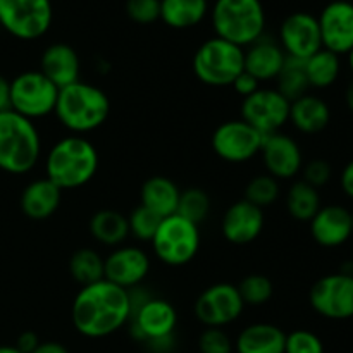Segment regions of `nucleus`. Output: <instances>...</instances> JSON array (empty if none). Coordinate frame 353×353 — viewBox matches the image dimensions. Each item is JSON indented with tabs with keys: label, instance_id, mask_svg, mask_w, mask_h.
<instances>
[{
	"label": "nucleus",
	"instance_id": "nucleus-1",
	"mask_svg": "<svg viewBox=\"0 0 353 353\" xmlns=\"http://www.w3.org/2000/svg\"><path fill=\"white\" fill-rule=\"evenodd\" d=\"M131 319L130 292L107 279L81 286L71 305V321L81 336L99 340L119 331Z\"/></svg>",
	"mask_w": 353,
	"mask_h": 353
},
{
	"label": "nucleus",
	"instance_id": "nucleus-2",
	"mask_svg": "<svg viewBox=\"0 0 353 353\" xmlns=\"http://www.w3.org/2000/svg\"><path fill=\"white\" fill-rule=\"evenodd\" d=\"M100 157L97 147L85 137L69 134L55 141L45 157V178L55 186L68 190L81 188L95 178Z\"/></svg>",
	"mask_w": 353,
	"mask_h": 353
},
{
	"label": "nucleus",
	"instance_id": "nucleus-3",
	"mask_svg": "<svg viewBox=\"0 0 353 353\" xmlns=\"http://www.w3.org/2000/svg\"><path fill=\"white\" fill-rule=\"evenodd\" d=\"M55 117L71 134H88L105 124L110 114V100L103 90L85 81L59 90Z\"/></svg>",
	"mask_w": 353,
	"mask_h": 353
},
{
	"label": "nucleus",
	"instance_id": "nucleus-4",
	"mask_svg": "<svg viewBox=\"0 0 353 353\" xmlns=\"http://www.w3.org/2000/svg\"><path fill=\"white\" fill-rule=\"evenodd\" d=\"M41 157V137L33 121L14 110L0 112V171L26 174Z\"/></svg>",
	"mask_w": 353,
	"mask_h": 353
},
{
	"label": "nucleus",
	"instance_id": "nucleus-5",
	"mask_svg": "<svg viewBox=\"0 0 353 353\" xmlns=\"http://www.w3.org/2000/svg\"><path fill=\"white\" fill-rule=\"evenodd\" d=\"M210 21L216 37L247 48L264 37L265 10L261 0H216Z\"/></svg>",
	"mask_w": 353,
	"mask_h": 353
},
{
	"label": "nucleus",
	"instance_id": "nucleus-6",
	"mask_svg": "<svg viewBox=\"0 0 353 353\" xmlns=\"http://www.w3.org/2000/svg\"><path fill=\"white\" fill-rule=\"evenodd\" d=\"M192 65L200 83L212 88H224L233 85L245 71V52L238 45L214 37L196 48Z\"/></svg>",
	"mask_w": 353,
	"mask_h": 353
},
{
	"label": "nucleus",
	"instance_id": "nucleus-7",
	"mask_svg": "<svg viewBox=\"0 0 353 353\" xmlns=\"http://www.w3.org/2000/svg\"><path fill=\"white\" fill-rule=\"evenodd\" d=\"M200 241V226L178 214H172L161 221L150 243L155 257L162 264L169 268H183L196 257Z\"/></svg>",
	"mask_w": 353,
	"mask_h": 353
},
{
	"label": "nucleus",
	"instance_id": "nucleus-8",
	"mask_svg": "<svg viewBox=\"0 0 353 353\" xmlns=\"http://www.w3.org/2000/svg\"><path fill=\"white\" fill-rule=\"evenodd\" d=\"M59 88L40 71H24L10 81V110L30 121L43 119L55 110Z\"/></svg>",
	"mask_w": 353,
	"mask_h": 353
},
{
	"label": "nucleus",
	"instance_id": "nucleus-9",
	"mask_svg": "<svg viewBox=\"0 0 353 353\" xmlns=\"http://www.w3.org/2000/svg\"><path fill=\"white\" fill-rule=\"evenodd\" d=\"M50 0H0V24L19 40H37L52 26Z\"/></svg>",
	"mask_w": 353,
	"mask_h": 353
},
{
	"label": "nucleus",
	"instance_id": "nucleus-10",
	"mask_svg": "<svg viewBox=\"0 0 353 353\" xmlns=\"http://www.w3.org/2000/svg\"><path fill=\"white\" fill-rule=\"evenodd\" d=\"M262 141L264 134L240 117L221 123L210 137V147L221 161L245 164L261 154Z\"/></svg>",
	"mask_w": 353,
	"mask_h": 353
},
{
	"label": "nucleus",
	"instance_id": "nucleus-11",
	"mask_svg": "<svg viewBox=\"0 0 353 353\" xmlns=\"http://www.w3.org/2000/svg\"><path fill=\"white\" fill-rule=\"evenodd\" d=\"M309 302L314 312L330 321H347L353 317V274L334 272L323 276L312 285Z\"/></svg>",
	"mask_w": 353,
	"mask_h": 353
},
{
	"label": "nucleus",
	"instance_id": "nucleus-12",
	"mask_svg": "<svg viewBox=\"0 0 353 353\" xmlns=\"http://www.w3.org/2000/svg\"><path fill=\"white\" fill-rule=\"evenodd\" d=\"M245 310L240 292L231 283H216L203 290L195 302V317L205 327H226Z\"/></svg>",
	"mask_w": 353,
	"mask_h": 353
},
{
	"label": "nucleus",
	"instance_id": "nucleus-13",
	"mask_svg": "<svg viewBox=\"0 0 353 353\" xmlns=\"http://www.w3.org/2000/svg\"><path fill=\"white\" fill-rule=\"evenodd\" d=\"M290 100L276 88H259L241 102V119L261 134L278 133L290 121Z\"/></svg>",
	"mask_w": 353,
	"mask_h": 353
},
{
	"label": "nucleus",
	"instance_id": "nucleus-14",
	"mask_svg": "<svg viewBox=\"0 0 353 353\" xmlns=\"http://www.w3.org/2000/svg\"><path fill=\"white\" fill-rule=\"evenodd\" d=\"M131 334L141 343L174 336L178 326V312L168 300L147 296L131 312Z\"/></svg>",
	"mask_w": 353,
	"mask_h": 353
},
{
	"label": "nucleus",
	"instance_id": "nucleus-15",
	"mask_svg": "<svg viewBox=\"0 0 353 353\" xmlns=\"http://www.w3.org/2000/svg\"><path fill=\"white\" fill-rule=\"evenodd\" d=\"M279 45L286 57L305 61L323 48L319 21L309 12H293L279 26Z\"/></svg>",
	"mask_w": 353,
	"mask_h": 353
},
{
	"label": "nucleus",
	"instance_id": "nucleus-16",
	"mask_svg": "<svg viewBox=\"0 0 353 353\" xmlns=\"http://www.w3.org/2000/svg\"><path fill=\"white\" fill-rule=\"evenodd\" d=\"M265 172L274 179H293L302 172L303 154L299 141L290 134L278 131L264 137L261 154Z\"/></svg>",
	"mask_w": 353,
	"mask_h": 353
},
{
	"label": "nucleus",
	"instance_id": "nucleus-17",
	"mask_svg": "<svg viewBox=\"0 0 353 353\" xmlns=\"http://www.w3.org/2000/svg\"><path fill=\"white\" fill-rule=\"evenodd\" d=\"M150 272V257L138 247H116L103 259V279L131 290L138 288Z\"/></svg>",
	"mask_w": 353,
	"mask_h": 353
},
{
	"label": "nucleus",
	"instance_id": "nucleus-18",
	"mask_svg": "<svg viewBox=\"0 0 353 353\" xmlns=\"http://www.w3.org/2000/svg\"><path fill=\"white\" fill-rule=\"evenodd\" d=\"M323 48L336 55H347L353 48V3L334 0L317 17Z\"/></svg>",
	"mask_w": 353,
	"mask_h": 353
},
{
	"label": "nucleus",
	"instance_id": "nucleus-19",
	"mask_svg": "<svg viewBox=\"0 0 353 353\" xmlns=\"http://www.w3.org/2000/svg\"><path fill=\"white\" fill-rule=\"evenodd\" d=\"M264 223V210L241 199L226 209L221 221V233L228 243L241 247L261 236Z\"/></svg>",
	"mask_w": 353,
	"mask_h": 353
},
{
	"label": "nucleus",
	"instance_id": "nucleus-20",
	"mask_svg": "<svg viewBox=\"0 0 353 353\" xmlns=\"http://www.w3.org/2000/svg\"><path fill=\"white\" fill-rule=\"evenodd\" d=\"M310 234L314 241L324 248H336L353 236L352 212L343 205H324L310 219Z\"/></svg>",
	"mask_w": 353,
	"mask_h": 353
},
{
	"label": "nucleus",
	"instance_id": "nucleus-21",
	"mask_svg": "<svg viewBox=\"0 0 353 353\" xmlns=\"http://www.w3.org/2000/svg\"><path fill=\"white\" fill-rule=\"evenodd\" d=\"M243 52L245 71L261 83L278 78L286 61V54L281 45L268 37H261L257 41L243 48Z\"/></svg>",
	"mask_w": 353,
	"mask_h": 353
},
{
	"label": "nucleus",
	"instance_id": "nucleus-22",
	"mask_svg": "<svg viewBox=\"0 0 353 353\" xmlns=\"http://www.w3.org/2000/svg\"><path fill=\"white\" fill-rule=\"evenodd\" d=\"M40 72L47 76L59 90L79 81L81 61H79L78 52L71 45H50L41 54Z\"/></svg>",
	"mask_w": 353,
	"mask_h": 353
},
{
	"label": "nucleus",
	"instance_id": "nucleus-23",
	"mask_svg": "<svg viewBox=\"0 0 353 353\" xmlns=\"http://www.w3.org/2000/svg\"><path fill=\"white\" fill-rule=\"evenodd\" d=\"M62 200V190L50 179L40 178L31 181L21 193L19 205L24 216L31 221H45L57 212Z\"/></svg>",
	"mask_w": 353,
	"mask_h": 353
},
{
	"label": "nucleus",
	"instance_id": "nucleus-24",
	"mask_svg": "<svg viewBox=\"0 0 353 353\" xmlns=\"http://www.w3.org/2000/svg\"><path fill=\"white\" fill-rule=\"evenodd\" d=\"M303 134L323 133L331 123V109L326 100L305 93L290 103V121Z\"/></svg>",
	"mask_w": 353,
	"mask_h": 353
},
{
	"label": "nucleus",
	"instance_id": "nucleus-25",
	"mask_svg": "<svg viewBox=\"0 0 353 353\" xmlns=\"http://www.w3.org/2000/svg\"><path fill=\"white\" fill-rule=\"evenodd\" d=\"M286 333L269 323H255L240 331L234 340L236 353H285Z\"/></svg>",
	"mask_w": 353,
	"mask_h": 353
},
{
	"label": "nucleus",
	"instance_id": "nucleus-26",
	"mask_svg": "<svg viewBox=\"0 0 353 353\" xmlns=\"http://www.w3.org/2000/svg\"><path fill=\"white\" fill-rule=\"evenodd\" d=\"M179 195H181V190L172 179L165 176H152L141 186L140 205L164 219L176 214Z\"/></svg>",
	"mask_w": 353,
	"mask_h": 353
},
{
	"label": "nucleus",
	"instance_id": "nucleus-27",
	"mask_svg": "<svg viewBox=\"0 0 353 353\" xmlns=\"http://www.w3.org/2000/svg\"><path fill=\"white\" fill-rule=\"evenodd\" d=\"M207 0H161V19L172 30H188L205 19Z\"/></svg>",
	"mask_w": 353,
	"mask_h": 353
},
{
	"label": "nucleus",
	"instance_id": "nucleus-28",
	"mask_svg": "<svg viewBox=\"0 0 353 353\" xmlns=\"http://www.w3.org/2000/svg\"><path fill=\"white\" fill-rule=\"evenodd\" d=\"M88 230L93 240L105 247H119L130 236L128 217L110 209H103L93 214L88 223Z\"/></svg>",
	"mask_w": 353,
	"mask_h": 353
},
{
	"label": "nucleus",
	"instance_id": "nucleus-29",
	"mask_svg": "<svg viewBox=\"0 0 353 353\" xmlns=\"http://www.w3.org/2000/svg\"><path fill=\"white\" fill-rule=\"evenodd\" d=\"M303 64H305V74L310 88H330L338 81L341 74L340 55L333 54L326 48H321L319 52L310 55L309 59L303 61Z\"/></svg>",
	"mask_w": 353,
	"mask_h": 353
},
{
	"label": "nucleus",
	"instance_id": "nucleus-30",
	"mask_svg": "<svg viewBox=\"0 0 353 353\" xmlns=\"http://www.w3.org/2000/svg\"><path fill=\"white\" fill-rule=\"evenodd\" d=\"M323 207L321 203L319 190L310 186L303 179L295 181L290 186L288 193H286V210L290 216L300 223H310L317 210Z\"/></svg>",
	"mask_w": 353,
	"mask_h": 353
},
{
	"label": "nucleus",
	"instance_id": "nucleus-31",
	"mask_svg": "<svg viewBox=\"0 0 353 353\" xmlns=\"http://www.w3.org/2000/svg\"><path fill=\"white\" fill-rule=\"evenodd\" d=\"M69 272L81 286L103 279V257L93 248H79L69 259Z\"/></svg>",
	"mask_w": 353,
	"mask_h": 353
},
{
	"label": "nucleus",
	"instance_id": "nucleus-32",
	"mask_svg": "<svg viewBox=\"0 0 353 353\" xmlns=\"http://www.w3.org/2000/svg\"><path fill=\"white\" fill-rule=\"evenodd\" d=\"M276 79H278V88L276 90L290 102L300 99L310 90L305 74V64L300 59L286 57L285 65H283L281 72Z\"/></svg>",
	"mask_w": 353,
	"mask_h": 353
},
{
	"label": "nucleus",
	"instance_id": "nucleus-33",
	"mask_svg": "<svg viewBox=\"0 0 353 353\" xmlns=\"http://www.w3.org/2000/svg\"><path fill=\"white\" fill-rule=\"evenodd\" d=\"M210 212V196L207 195L205 190L202 188H188L185 192H181L179 195V203L176 214L185 219H188L190 223L200 224L209 217Z\"/></svg>",
	"mask_w": 353,
	"mask_h": 353
},
{
	"label": "nucleus",
	"instance_id": "nucleus-34",
	"mask_svg": "<svg viewBox=\"0 0 353 353\" xmlns=\"http://www.w3.org/2000/svg\"><path fill=\"white\" fill-rule=\"evenodd\" d=\"M279 199V181L272 176L257 174L247 183L243 192V200L250 202L252 205L264 210L265 207L272 205Z\"/></svg>",
	"mask_w": 353,
	"mask_h": 353
},
{
	"label": "nucleus",
	"instance_id": "nucleus-35",
	"mask_svg": "<svg viewBox=\"0 0 353 353\" xmlns=\"http://www.w3.org/2000/svg\"><path fill=\"white\" fill-rule=\"evenodd\" d=\"M245 307L265 305L274 295V285L265 274H248L236 286Z\"/></svg>",
	"mask_w": 353,
	"mask_h": 353
},
{
	"label": "nucleus",
	"instance_id": "nucleus-36",
	"mask_svg": "<svg viewBox=\"0 0 353 353\" xmlns=\"http://www.w3.org/2000/svg\"><path fill=\"white\" fill-rule=\"evenodd\" d=\"M161 221L162 217H159L157 214L145 209L143 205H138L137 209L128 216L130 234H133V236L140 241H152L154 234L157 233Z\"/></svg>",
	"mask_w": 353,
	"mask_h": 353
},
{
	"label": "nucleus",
	"instance_id": "nucleus-37",
	"mask_svg": "<svg viewBox=\"0 0 353 353\" xmlns=\"http://www.w3.org/2000/svg\"><path fill=\"white\" fill-rule=\"evenodd\" d=\"M200 353H233L234 343L223 327H205L199 336Z\"/></svg>",
	"mask_w": 353,
	"mask_h": 353
},
{
	"label": "nucleus",
	"instance_id": "nucleus-38",
	"mask_svg": "<svg viewBox=\"0 0 353 353\" xmlns=\"http://www.w3.org/2000/svg\"><path fill=\"white\" fill-rule=\"evenodd\" d=\"M285 353H324V345L312 331L295 330L286 334Z\"/></svg>",
	"mask_w": 353,
	"mask_h": 353
},
{
	"label": "nucleus",
	"instance_id": "nucleus-39",
	"mask_svg": "<svg viewBox=\"0 0 353 353\" xmlns=\"http://www.w3.org/2000/svg\"><path fill=\"white\" fill-rule=\"evenodd\" d=\"M126 14L138 24H152L161 19V0H128Z\"/></svg>",
	"mask_w": 353,
	"mask_h": 353
},
{
	"label": "nucleus",
	"instance_id": "nucleus-40",
	"mask_svg": "<svg viewBox=\"0 0 353 353\" xmlns=\"http://www.w3.org/2000/svg\"><path fill=\"white\" fill-rule=\"evenodd\" d=\"M302 176L303 181L319 190L331 181L333 169H331L330 162L324 161V159H312V161H309L307 164H303Z\"/></svg>",
	"mask_w": 353,
	"mask_h": 353
},
{
	"label": "nucleus",
	"instance_id": "nucleus-41",
	"mask_svg": "<svg viewBox=\"0 0 353 353\" xmlns=\"http://www.w3.org/2000/svg\"><path fill=\"white\" fill-rule=\"evenodd\" d=\"M231 88H233L234 92L241 97V99H247V97L254 95V93L261 88V81H259V79H255L252 74H248L247 71H243L236 79H234L233 85H231Z\"/></svg>",
	"mask_w": 353,
	"mask_h": 353
},
{
	"label": "nucleus",
	"instance_id": "nucleus-42",
	"mask_svg": "<svg viewBox=\"0 0 353 353\" xmlns=\"http://www.w3.org/2000/svg\"><path fill=\"white\" fill-rule=\"evenodd\" d=\"M40 343L41 341L38 340L37 333H33V331H24V333H21L19 338H17L16 348L21 353H33Z\"/></svg>",
	"mask_w": 353,
	"mask_h": 353
},
{
	"label": "nucleus",
	"instance_id": "nucleus-43",
	"mask_svg": "<svg viewBox=\"0 0 353 353\" xmlns=\"http://www.w3.org/2000/svg\"><path fill=\"white\" fill-rule=\"evenodd\" d=\"M340 186L341 190H343L345 195L353 200V159L350 162H347V165H345L343 171H341Z\"/></svg>",
	"mask_w": 353,
	"mask_h": 353
},
{
	"label": "nucleus",
	"instance_id": "nucleus-44",
	"mask_svg": "<svg viewBox=\"0 0 353 353\" xmlns=\"http://www.w3.org/2000/svg\"><path fill=\"white\" fill-rule=\"evenodd\" d=\"M10 110V81L0 76V112Z\"/></svg>",
	"mask_w": 353,
	"mask_h": 353
},
{
	"label": "nucleus",
	"instance_id": "nucleus-45",
	"mask_svg": "<svg viewBox=\"0 0 353 353\" xmlns=\"http://www.w3.org/2000/svg\"><path fill=\"white\" fill-rule=\"evenodd\" d=\"M33 353H69V350L57 341H45V343L38 345Z\"/></svg>",
	"mask_w": 353,
	"mask_h": 353
},
{
	"label": "nucleus",
	"instance_id": "nucleus-46",
	"mask_svg": "<svg viewBox=\"0 0 353 353\" xmlns=\"http://www.w3.org/2000/svg\"><path fill=\"white\" fill-rule=\"evenodd\" d=\"M345 103H347L348 110L353 114V79L348 83L347 90H345Z\"/></svg>",
	"mask_w": 353,
	"mask_h": 353
},
{
	"label": "nucleus",
	"instance_id": "nucleus-47",
	"mask_svg": "<svg viewBox=\"0 0 353 353\" xmlns=\"http://www.w3.org/2000/svg\"><path fill=\"white\" fill-rule=\"evenodd\" d=\"M0 353H21L16 347H9V345H0Z\"/></svg>",
	"mask_w": 353,
	"mask_h": 353
},
{
	"label": "nucleus",
	"instance_id": "nucleus-48",
	"mask_svg": "<svg viewBox=\"0 0 353 353\" xmlns=\"http://www.w3.org/2000/svg\"><path fill=\"white\" fill-rule=\"evenodd\" d=\"M347 57H348V68H350V71L353 72V48L350 52H348Z\"/></svg>",
	"mask_w": 353,
	"mask_h": 353
},
{
	"label": "nucleus",
	"instance_id": "nucleus-49",
	"mask_svg": "<svg viewBox=\"0 0 353 353\" xmlns=\"http://www.w3.org/2000/svg\"><path fill=\"white\" fill-rule=\"evenodd\" d=\"M352 233H353V212H352Z\"/></svg>",
	"mask_w": 353,
	"mask_h": 353
},
{
	"label": "nucleus",
	"instance_id": "nucleus-50",
	"mask_svg": "<svg viewBox=\"0 0 353 353\" xmlns=\"http://www.w3.org/2000/svg\"><path fill=\"white\" fill-rule=\"evenodd\" d=\"M352 274H353V269H352Z\"/></svg>",
	"mask_w": 353,
	"mask_h": 353
},
{
	"label": "nucleus",
	"instance_id": "nucleus-51",
	"mask_svg": "<svg viewBox=\"0 0 353 353\" xmlns=\"http://www.w3.org/2000/svg\"><path fill=\"white\" fill-rule=\"evenodd\" d=\"M347 2H350V0H347Z\"/></svg>",
	"mask_w": 353,
	"mask_h": 353
}]
</instances>
